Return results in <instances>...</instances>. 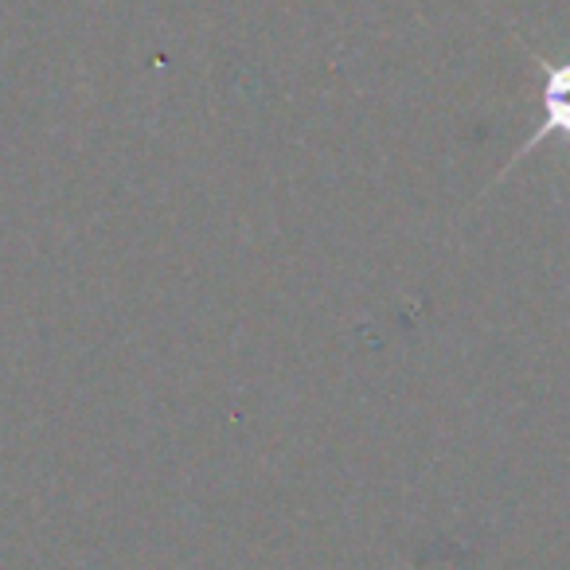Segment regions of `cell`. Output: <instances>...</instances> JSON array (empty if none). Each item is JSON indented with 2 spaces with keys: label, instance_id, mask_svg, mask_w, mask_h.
<instances>
[{
  "label": "cell",
  "instance_id": "cell-1",
  "mask_svg": "<svg viewBox=\"0 0 570 570\" xmlns=\"http://www.w3.org/2000/svg\"><path fill=\"white\" fill-rule=\"evenodd\" d=\"M531 63L539 67V121L531 126L528 141L512 153V160L500 168L497 180H504L512 168H520V160L531 157L535 149H543L551 137H559V141L570 145V56H562L559 63H551V59L531 51Z\"/></svg>",
  "mask_w": 570,
  "mask_h": 570
}]
</instances>
